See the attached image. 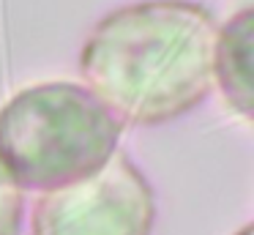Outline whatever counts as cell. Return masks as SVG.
I'll return each instance as SVG.
<instances>
[{
	"instance_id": "cell-1",
	"label": "cell",
	"mask_w": 254,
	"mask_h": 235,
	"mask_svg": "<svg viewBox=\"0 0 254 235\" xmlns=\"http://www.w3.org/2000/svg\"><path fill=\"white\" fill-rule=\"evenodd\" d=\"M216 36L219 27L202 3L139 0L96 22L79 52V71L118 120L167 123L208 96Z\"/></svg>"
},
{
	"instance_id": "cell-2",
	"label": "cell",
	"mask_w": 254,
	"mask_h": 235,
	"mask_svg": "<svg viewBox=\"0 0 254 235\" xmlns=\"http://www.w3.org/2000/svg\"><path fill=\"white\" fill-rule=\"evenodd\" d=\"M121 140V120L82 85L44 82L0 109V158L22 189L52 191L96 172Z\"/></svg>"
},
{
	"instance_id": "cell-3",
	"label": "cell",
	"mask_w": 254,
	"mask_h": 235,
	"mask_svg": "<svg viewBox=\"0 0 254 235\" xmlns=\"http://www.w3.org/2000/svg\"><path fill=\"white\" fill-rule=\"evenodd\" d=\"M153 219L148 178L126 153L115 151L96 172L36 202L33 235H150Z\"/></svg>"
},
{
	"instance_id": "cell-4",
	"label": "cell",
	"mask_w": 254,
	"mask_h": 235,
	"mask_svg": "<svg viewBox=\"0 0 254 235\" xmlns=\"http://www.w3.org/2000/svg\"><path fill=\"white\" fill-rule=\"evenodd\" d=\"M252 8H241L216 36V79L230 107L252 118Z\"/></svg>"
},
{
	"instance_id": "cell-5",
	"label": "cell",
	"mask_w": 254,
	"mask_h": 235,
	"mask_svg": "<svg viewBox=\"0 0 254 235\" xmlns=\"http://www.w3.org/2000/svg\"><path fill=\"white\" fill-rule=\"evenodd\" d=\"M22 186L0 158V235H19L22 230Z\"/></svg>"
},
{
	"instance_id": "cell-6",
	"label": "cell",
	"mask_w": 254,
	"mask_h": 235,
	"mask_svg": "<svg viewBox=\"0 0 254 235\" xmlns=\"http://www.w3.org/2000/svg\"><path fill=\"white\" fill-rule=\"evenodd\" d=\"M235 235H252V224H243L241 233H235Z\"/></svg>"
}]
</instances>
